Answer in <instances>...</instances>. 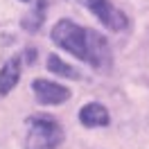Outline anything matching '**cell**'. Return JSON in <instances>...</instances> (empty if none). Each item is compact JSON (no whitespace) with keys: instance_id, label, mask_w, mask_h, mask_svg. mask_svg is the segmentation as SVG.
<instances>
[{"instance_id":"obj_1","label":"cell","mask_w":149,"mask_h":149,"mask_svg":"<svg viewBox=\"0 0 149 149\" xmlns=\"http://www.w3.org/2000/svg\"><path fill=\"white\" fill-rule=\"evenodd\" d=\"M52 41L59 47L68 50L81 61H88L91 65L100 68V65L109 63V43L102 34H97L93 29H84L74 25L72 20H59L52 27Z\"/></svg>"},{"instance_id":"obj_3","label":"cell","mask_w":149,"mask_h":149,"mask_svg":"<svg viewBox=\"0 0 149 149\" xmlns=\"http://www.w3.org/2000/svg\"><path fill=\"white\" fill-rule=\"evenodd\" d=\"M79 2L84 7H88L109 29H124L127 27V16L115 9L109 0H79Z\"/></svg>"},{"instance_id":"obj_2","label":"cell","mask_w":149,"mask_h":149,"mask_svg":"<svg viewBox=\"0 0 149 149\" xmlns=\"http://www.w3.org/2000/svg\"><path fill=\"white\" fill-rule=\"evenodd\" d=\"M63 140V131L50 118H32L27 133V149H56Z\"/></svg>"},{"instance_id":"obj_4","label":"cell","mask_w":149,"mask_h":149,"mask_svg":"<svg viewBox=\"0 0 149 149\" xmlns=\"http://www.w3.org/2000/svg\"><path fill=\"white\" fill-rule=\"evenodd\" d=\"M34 93H36V100L41 104H61L70 97V91L65 86H59L54 81H47V79H36L34 84Z\"/></svg>"},{"instance_id":"obj_5","label":"cell","mask_w":149,"mask_h":149,"mask_svg":"<svg viewBox=\"0 0 149 149\" xmlns=\"http://www.w3.org/2000/svg\"><path fill=\"white\" fill-rule=\"evenodd\" d=\"M79 120L86 127H106L109 124V111L104 109L102 104H86L84 109L79 111Z\"/></svg>"},{"instance_id":"obj_6","label":"cell","mask_w":149,"mask_h":149,"mask_svg":"<svg viewBox=\"0 0 149 149\" xmlns=\"http://www.w3.org/2000/svg\"><path fill=\"white\" fill-rule=\"evenodd\" d=\"M18 79H20V59L14 56L9 63H5V68L0 70V95H7L18 84Z\"/></svg>"},{"instance_id":"obj_8","label":"cell","mask_w":149,"mask_h":149,"mask_svg":"<svg viewBox=\"0 0 149 149\" xmlns=\"http://www.w3.org/2000/svg\"><path fill=\"white\" fill-rule=\"evenodd\" d=\"M41 23H43V16H41V9H38V11H34V14H29L27 18L23 20V25H25L27 29H32V32H34V29H38V25H41Z\"/></svg>"},{"instance_id":"obj_7","label":"cell","mask_w":149,"mask_h":149,"mask_svg":"<svg viewBox=\"0 0 149 149\" xmlns=\"http://www.w3.org/2000/svg\"><path fill=\"white\" fill-rule=\"evenodd\" d=\"M47 68H50L52 72L61 74V77H68V79H77V77H79L72 65H68L65 61H61L56 54H50V59H47Z\"/></svg>"}]
</instances>
